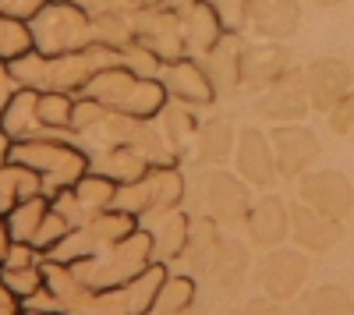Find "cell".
<instances>
[{"mask_svg": "<svg viewBox=\"0 0 354 315\" xmlns=\"http://www.w3.org/2000/svg\"><path fill=\"white\" fill-rule=\"evenodd\" d=\"M18 315H61V312H18Z\"/></svg>", "mask_w": 354, "mask_h": 315, "instance_id": "obj_53", "label": "cell"}, {"mask_svg": "<svg viewBox=\"0 0 354 315\" xmlns=\"http://www.w3.org/2000/svg\"><path fill=\"white\" fill-rule=\"evenodd\" d=\"M85 153H88V170L106 174L113 184H131V181L145 178V170L153 166L131 146H88Z\"/></svg>", "mask_w": 354, "mask_h": 315, "instance_id": "obj_21", "label": "cell"}, {"mask_svg": "<svg viewBox=\"0 0 354 315\" xmlns=\"http://www.w3.org/2000/svg\"><path fill=\"white\" fill-rule=\"evenodd\" d=\"M39 191H43V178L32 166H25L18 160L0 163V213L15 209L18 202H25V198H32Z\"/></svg>", "mask_w": 354, "mask_h": 315, "instance_id": "obj_27", "label": "cell"}, {"mask_svg": "<svg viewBox=\"0 0 354 315\" xmlns=\"http://www.w3.org/2000/svg\"><path fill=\"white\" fill-rule=\"evenodd\" d=\"M305 280H308V251L301 248H270L255 266V283L273 301L298 298Z\"/></svg>", "mask_w": 354, "mask_h": 315, "instance_id": "obj_6", "label": "cell"}, {"mask_svg": "<svg viewBox=\"0 0 354 315\" xmlns=\"http://www.w3.org/2000/svg\"><path fill=\"white\" fill-rule=\"evenodd\" d=\"M149 262H153V238H149L145 227H138V231H131L128 238L110 245L106 251L88 255V259H75L68 266L93 291H106V287H124V283L131 276H138Z\"/></svg>", "mask_w": 354, "mask_h": 315, "instance_id": "obj_2", "label": "cell"}, {"mask_svg": "<svg viewBox=\"0 0 354 315\" xmlns=\"http://www.w3.org/2000/svg\"><path fill=\"white\" fill-rule=\"evenodd\" d=\"M50 0H0V11L11 15V18H21V21H32Z\"/></svg>", "mask_w": 354, "mask_h": 315, "instance_id": "obj_45", "label": "cell"}, {"mask_svg": "<svg viewBox=\"0 0 354 315\" xmlns=\"http://www.w3.org/2000/svg\"><path fill=\"white\" fill-rule=\"evenodd\" d=\"M270 142H273V156H277V174L287 181H298L301 174H308L319 160V138L301 121L277 124L270 131Z\"/></svg>", "mask_w": 354, "mask_h": 315, "instance_id": "obj_11", "label": "cell"}, {"mask_svg": "<svg viewBox=\"0 0 354 315\" xmlns=\"http://www.w3.org/2000/svg\"><path fill=\"white\" fill-rule=\"evenodd\" d=\"M71 231H75V227H71V223H68L61 213H57V209H53V202H50V213L43 216V223H39V231H36L32 245H36L43 255H50L57 245H61V241L71 234Z\"/></svg>", "mask_w": 354, "mask_h": 315, "instance_id": "obj_40", "label": "cell"}, {"mask_svg": "<svg viewBox=\"0 0 354 315\" xmlns=\"http://www.w3.org/2000/svg\"><path fill=\"white\" fill-rule=\"evenodd\" d=\"M198 206L202 216H209L216 223H245L248 209H252V184L241 181L234 170L223 166H209L198 178Z\"/></svg>", "mask_w": 354, "mask_h": 315, "instance_id": "obj_5", "label": "cell"}, {"mask_svg": "<svg viewBox=\"0 0 354 315\" xmlns=\"http://www.w3.org/2000/svg\"><path fill=\"white\" fill-rule=\"evenodd\" d=\"M11 156V138L4 135V128H0V163H4Z\"/></svg>", "mask_w": 354, "mask_h": 315, "instance_id": "obj_51", "label": "cell"}, {"mask_svg": "<svg viewBox=\"0 0 354 315\" xmlns=\"http://www.w3.org/2000/svg\"><path fill=\"white\" fill-rule=\"evenodd\" d=\"M153 238V262L174 266L181 262V255L188 248V234H192V216L185 209H174L167 216H156L149 223H142Z\"/></svg>", "mask_w": 354, "mask_h": 315, "instance_id": "obj_19", "label": "cell"}, {"mask_svg": "<svg viewBox=\"0 0 354 315\" xmlns=\"http://www.w3.org/2000/svg\"><path fill=\"white\" fill-rule=\"evenodd\" d=\"M245 231H248V245H255L262 251L280 248L290 238V206L280 195L252 198V209L245 216Z\"/></svg>", "mask_w": 354, "mask_h": 315, "instance_id": "obj_15", "label": "cell"}, {"mask_svg": "<svg viewBox=\"0 0 354 315\" xmlns=\"http://www.w3.org/2000/svg\"><path fill=\"white\" fill-rule=\"evenodd\" d=\"M21 312H57V301H53V294L46 287H39L28 301H21Z\"/></svg>", "mask_w": 354, "mask_h": 315, "instance_id": "obj_46", "label": "cell"}, {"mask_svg": "<svg viewBox=\"0 0 354 315\" xmlns=\"http://www.w3.org/2000/svg\"><path fill=\"white\" fill-rule=\"evenodd\" d=\"M255 110L259 117L273 121V124H298L308 117V89H305V75L301 68H290L287 75H280L270 89H262L255 96Z\"/></svg>", "mask_w": 354, "mask_h": 315, "instance_id": "obj_9", "label": "cell"}, {"mask_svg": "<svg viewBox=\"0 0 354 315\" xmlns=\"http://www.w3.org/2000/svg\"><path fill=\"white\" fill-rule=\"evenodd\" d=\"M75 198L82 202V209L93 216V213H103V209H113V198H117V184L106 178V174H96V170H85V174L71 184Z\"/></svg>", "mask_w": 354, "mask_h": 315, "instance_id": "obj_33", "label": "cell"}, {"mask_svg": "<svg viewBox=\"0 0 354 315\" xmlns=\"http://www.w3.org/2000/svg\"><path fill=\"white\" fill-rule=\"evenodd\" d=\"M156 4H163L167 11H174V15H185L188 8H195L198 0H156Z\"/></svg>", "mask_w": 354, "mask_h": 315, "instance_id": "obj_50", "label": "cell"}, {"mask_svg": "<svg viewBox=\"0 0 354 315\" xmlns=\"http://www.w3.org/2000/svg\"><path fill=\"white\" fill-rule=\"evenodd\" d=\"M298 198L330 220H347L354 209V184L340 170H308L298 178Z\"/></svg>", "mask_w": 354, "mask_h": 315, "instance_id": "obj_8", "label": "cell"}, {"mask_svg": "<svg viewBox=\"0 0 354 315\" xmlns=\"http://www.w3.org/2000/svg\"><path fill=\"white\" fill-rule=\"evenodd\" d=\"M167 276H170V266H163V262H149L138 276H131V280L124 283L128 312H131V315H153L156 294H160V287H163Z\"/></svg>", "mask_w": 354, "mask_h": 315, "instance_id": "obj_29", "label": "cell"}, {"mask_svg": "<svg viewBox=\"0 0 354 315\" xmlns=\"http://www.w3.org/2000/svg\"><path fill=\"white\" fill-rule=\"evenodd\" d=\"M145 188H149V216L145 223L167 216L174 209L185 206V195H188V181L181 174V163H167V166H149L145 170Z\"/></svg>", "mask_w": 354, "mask_h": 315, "instance_id": "obj_20", "label": "cell"}, {"mask_svg": "<svg viewBox=\"0 0 354 315\" xmlns=\"http://www.w3.org/2000/svg\"><path fill=\"white\" fill-rule=\"evenodd\" d=\"M209 8L220 15L227 32H245L248 28V11H252V0H209Z\"/></svg>", "mask_w": 354, "mask_h": 315, "instance_id": "obj_41", "label": "cell"}, {"mask_svg": "<svg viewBox=\"0 0 354 315\" xmlns=\"http://www.w3.org/2000/svg\"><path fill=\"white\" fill-rule=\"evenodd\" d=\"M93 43L106 46L113 53H121L124 46L135 43V28H131V15L121 11H96L93 15Z\"/></svg>", "mask_w": 354, "mask_h": 315, "instance_id": "obj_32", "label": "cell"}, {"mask_svg": "<svg viewBox=\"0 0 354 315\" xmlns=\"http://www.w3.org/2000/svg\"><path fill=\"white\" fill-rule=\"evenodd\" d=\"M46 213H50V195L46 191H39L32 198H25V202H18L15 209H8L4 220L11 227V238L32 245V238H36V231H39V223H43Z\"/></svg>", "mask_w": 354, "mask_h": 315, "instance_id": "obj_31", "label": "cell"}, {"mask_svg": "<svg viewBox=\"0 0 354 315\" xmlns=\"http://www.w3.org/2000/svg\"><path fill=\"white\" fill-rule=\"evenodd\" d=\"M248 269H252L248 245L238 241V238H220L216 255H213V266H209V276L220 283V287L234 291V287H238V283L248 276Z\"/></svg>", "mask_w": 354, "mask_h": 315, "instance_id": "obj_28", "label": "cell"}, {"mask_svg": "<svg viewBox=\"0 0 354 315\" xmlns=\"http://www.w3.org/2000/svg\"><path fill=\"white\" fill-rule=\"evenodd\" d=\"M106 106L93 96H75V113H71V138H88L103 121H106Z\"/></svg>", "mask_w": 354, "mask_h": 315, "instance_id": "obj_37", "label": "cell"}, {"mask_svg": "<svg viewBox=\"0 0 354 315\" xmlns=\"http://www.w3.org/2000/svg\"><path fill=\"white\" fill-rule=\"evenodd\" d=\"M305 315H354V301L340 283H326V287L312 291Z\"/></svg>", "mask_w": 354, "mask_h": 315, "instance_id": "obj_36", "label": "cell"}, {"mask_svg": "<svg viewBox=\"0 0 354 315\" xmlns=\"http://www.w3.org/2000/svg\"><path fill=\"white\" fill-rule=\"evenodd\" d=\"M234 174L248 181L252 188H270L277 174V156H273V142L270 131L262 128H245L238 131V146H234Z\"/></svg>", "mask_w": 354, "mask_h": 315, "instance_id": "obj_12", "label": "cell"}, {"mask_svg": "<svg viewBox=\"0 0 354 315\" xmlns=\"http://www.w3.org/2000/svg\"><path fill=\"white\" fill-rule=\"evenodd\" d=\"M181 32H185V43H188V57H205L227 36V28H223L220 15L209 8V0H198L195 8H188L181 15Z\"/></svg>", "mask_w": 354, "mask_h": 315, "instance_id": "obj_23", "label": "cell"}, {"mask_svg": "<svg viewBox=\"0 0 354 315\" xmlns=\"http://www.w3.org/2000/svg\"><path fill=\"white\" fill-rule=\"evenodd\" d=\"M36 50L32 46V28L21 18H11L0 11V61H15V57Z\"/></svg>", "mask_w": 354, "mask_h": 315, "instance_id": "obj_35", "label": "cell"}, {"mask_svg": "<svg viewBox=\"0 0 354 315\" xmlns=\"http://www.w3.org/2000/svg\"><path fill=\"white\" fill-rule=\"evenodd\" d=\"M138 220L121 213V209H103V213H93L85 223H78L75 231L57 245L46 259H57V262H75V259H88V255H100L106 251L110 245H117L121 238H128L131 231H138Z\"/></svg>", "mask_w": 354, "mask_h": 315, "instance_id": "obj_4", "label": "cell"}, {"mask_svg": "<svg viewBox=\"0 0 354 315\" xmlns=\"http://www.w3.org/2000/svg\"><path fill=\"white\" fill-rule=\"evenodd\" d=\"M121 68H128L131 75H138V78H160V71H163V61L160 57L145 46V43H131V46H124L121 50Z\"/></svg>", "mask_w": 354, "mask_h": 315, "instance_id": "obj_39", "label": "cell"}, {"mask_svg": "<svg viewBox=\"0 0 354 315\" xmlns=\"http://www.w3.org/2000/svg\"><path fill=\"white\" fill-rule=\"evenodd\" d=\"M248 28L259 39L287 43V39L298 36V28H301V4L298 0H252Z\"/></svg>", "mask_w": 354, "mask_h": 315, "instance_id": "obj_17", "label": "cell"}, {"mask_svg": "<svg viewBox=\"0 0 354 315\" xmlns=\"http://www.w3.org/2000/svg\"><path fill=\"white\" fill-rule=\"evenodd\" d=\"M241 53H245L241 32H227L209 53L198 57L202 68L209 71V82H213L216 96H223V99L241 93Z\"/></svg>", "mask_w": 354, "mask_h": 315, "instance_id": "obj_18", "label": "cell"}, {"mask_svg": "<svg viewBox=\"0 0 354 315\" xmlns=\"http://www.w3.org/2000/svg\"><path fill=\"white\" fill-rule=\"evenodd\" d=\"M8 160H18L25 166H32L36 174L43 178V191L53 195L61 188H71L85 170H88V153L78 138L71 135H53V131H43V135H32L25 142H11V156Z\"/></svg>", "mask_w": 354, "mask_h": 315, "instance_id": "obj_1", "label": "cell"}, {"mask_svg": "<svg viewBox=\"0 0 354 315\" xmlns=\"http://www.w3.org/2000/svg\"><path fill=\"white\" fill-rule=\"evenodd\" d=\"M195 294H198V280L192 273H170L156 294L153 315H185L188 308H195Z\"/></svg>", "mask_w": 354, "mask_h": 315, "instance_id": "obj_30", "label": "cell"}, {"mask_svg": "<svg viewBox=\"0 0 354 315\" xmlns=\"http://www.w3.org/2000/svg\"><path fill=\"white\" fill-rule=\"evenodd\" d=\"M290 238H294V245H298L301 251L322 255V251H330V248H337L344 241V223L315 213L312 206H305L298 198V202L290 206Z\"/></svg>", "mask_w": 354, "mask_h": 315, "instance_id": "obj_16", "label": "cell"}, {"mask_svg": "<svg viewBox=\"0 0 354 315\" xmlns=\"http://www.w3.org/2000/svg\"><path fill=\"white\" fill-rule=\"evenodd\" d=\"M294 64H290V50L283 43H245V53H241V93H252L259 96L262 89H270V85L287 75Z\"/></svg>", "mask_w": 354, "mask_h": 315, "instance_id": "obj_14", "label": "cell"}, {"mask_svg": "<svg viewBox=\"0 0 354 315\" xmlns=\"http://www.w3.org/2000/svg\"><path fill=\"white\" fill-rule=\"evenodd\" d=\"M0 280L15 291L18 301H28L43 287V266H0Z\"/></svg>", "mask_w": 354, "mask_h": 315, "instance_id": "obj_38", "label": "cell"}, {"mask_svg": "<svg viewBox=\"0 0 354 315\" xmlns=\"http://www.w3.org/2000/svg\"><path fill=\"white\" fill-rule=\"evenodd\" d=\"M131 28H135V39L149 46L163 64L188 57V43H185V32H181V15L167 11L163 4H142L138 11H131Z\"/></svg>", "mask_w": 354, "mask_h": 315, "instance_id": "obj_7", "label": "cell"}, {"mask_svg": "<svg viewBox=\"0 0 354 315\" xmlns=\"http://www.w3.org/2000/svg\"><path fill=\"white\" fill-rule=\"evenodd\" d=\"M71 113H75V96H68V93H39V124H43V131L71 135Z\"/></svg>", "mask_w": 354, "mask_h": 315, "instance_id": "obj_34", "label": "cell"}, {"mask_svg": "<svg viewBox=\"0 0 354 315\" xmlns=\"http://www.w3.org/2000/svg\"><path fill=\"white\" fill-rule=\"evenodd\" d=\"M142 4H156V0H142Z\"/></svg>", "mask_w": 354, "mask_h": 315, "instance_id": "obj_54", "label": "cell"}, {"mask_svg": "<svg viewBox=\"0 0 354 315\" xmlns=\"http://www.w3.org/2000/svg\"><path fill=\"white\" fill-rule=\"evenodd\" d=\"M21 312V301L15 298V291L0 280V315H18Z\"/></svg>", "mask_w": 354, "mask_h": 315, "instance_id": "obj_47", "label": "cell"}, {"mask_svg": "<svg viewBox=\"0 0 354 315\" xmlns=\"http://www.w3.org/2000/svg\"><path fill=\"white\" fill-rule=\"evenodd\" d=\"M11 245H15V238H11V227H8L4 213H0V266H4V259H8Z\"/></svg>", "mask_w": 354, "mask_h": 315, "instance_id": "obj_49", "label": "cell"}, {"mask_svg": "<svg viewBox=\"0 0 354 315\" xmlns=\"http://www.w3.org/2000/svg\"><path fill=\"white\" fill-rule=\"evenodd\" d=\"M156 124H160V131H163V138L174 146V153H177V160H188L192 156V149H195V135H198V113H195V106H185V103H167L160 113H156Z\"/></svg>", "mask_w": 354, "mask_h": 315, "instance_id": "obj_25", "label": "cell"}, {"mask_svg": "<svg viewBox=\"0 0 354 315\" xmlns=\"http://www.w3.org/2000/svg\"><path fill=\"white\" fill-rule=\"evenodd\" d=\"M301 75H305L308 103L319 113H330L354 89V71L344 57H315L312 64L301 68Z\"/></svg>", "mask_w": 354, "mask_h": 315, "instance_id": "obj_10", "label": "cell"}, {"mask_svg": "<svg viewBox=\"0 0 354 315\" xmlns=\"http://www.w3.org/2000/svg\"><path fill=\"white\" fill-rule=\"evenodd\" d=\"M234 146H238V128L227 117H209L198 124L192 156L198 166H227L234 160Z\"/></svg>", "mask_w": 354, "mask_h": 315, "instance_id": "obj_22", "label": "cell"}, {"mask_svg": "<svg viewBox=\"0 0 354 315\" xmlns=\"http://www.w3.org/2000/svg\"><path fill=\"white\" fill-rule=\"evenodd\" d=\"M160 82L167 85V96L174 103H185V106H195V110H205L220 99L213 82H209V71L202 68L198 57H181V61L163 64Z\"/></svg>", "mask_w": 354, "mask_h": 315, "instance_id": "obj_13", "label": "cell"}, {"mask_svg": "<svg viewBox=\"0 0 354 315\" xmlns=\"http://www.w3.org/2000/svg\"><path fill=\"white\" fill-rule=\"evenodd\" d=\"M330 131L333 135H344V138L354 135V89L330 110Z\"/></svg>", "mask_w": 354, "mask_h": 315, "instance_id": "obj_42", "label": "cell"}, {"mask_svg": "<svg viewBox=\"0 0 354 315\" xmlns=\"http://www.w3.org/2000/svg\"><path fill=\"white\" fill-rule=\"evenodd\" d=\"M0 128L11 142H25L32 135H43L39 124V93L36 89H18L4 106H0Z\"/></svg>", "mask_w": 354, "mask_h": 315, "instance_id": "obj_24", "label": "cell"}, {"mask_svg": "<svg viewBox=\"0 0 354 315\" xmlns=\"http://www.w3.org/2000/svg\"><path fill=\"white\" fill-rule=\"evenodd\" d=\"M241 315H283V312H280V301L266 298V301H252L248 308H241Z\"/></svg>", "mask_w": 354, "mask_h": 315, "instance_id": "obj_48", "label": "cell"}, {"mask_svg": "<svg viewBox=\"0 0 354 315\" xmlns=\"http://www.w3.org/2000/svg\"><path fill=\"white\" fill-rule=\"evenodd\" d=\"M315 8H337V4H344V0H312Z\"/></svg>", "mask_w": 354, "mask_h": 315, "instance_id": "obj_52", "label": "cell"}, {"mask_svg": "<svg viewBox=\"0 0 354 315\" xmlns=\"http://www.w3.org/2000/svg\"><path fill=\"white\" fill-rule=\"evenodd\" d=\"M28 28H32V46L46 57L78 53L85 46H93V15L75 4H64V0H50L28 21Z\"/></svg>", "mask_w": 354, "mask_h": 315, "instance_id": "obj_3", "label": "cell"}, {"mask_svg": "<svg viewBox=\"0 0 354 315\" xmlns=\"http://www.w3.org/2000/svg\"><path fill=\"white\" fill-rule=\"evenodd\" d=\"M93 315H131V312H128L124 287H106V291H96V312H93Z\"/></svg>", "mask_w": 354, "mask_h": 315, "instance_id": "obj_43", "label": "cell"}, {"mask_svg": "<svg viewBox=\"0 0 354 315\" xmlns=\"http://www.w3.org/2000/svg\"><path fill=\"white\" fill-rule=\"evenodd\" d=\"M216 245H220V223L209 220V216H195L192 220V234H188V248L181 255V262H188V273L195 280L198 276H209Z\"/></svg>", "mask_w": 354, "mask_h": 315, "instance_id": "obj_26", "label": "cell"}, {"mask_svg": "<svg viewBox=\"0 0 354 315\" xmlns=\"http://www.w3.org/2000/svg\"><path fill=\"white\" fill-rule=\"evenodd\" d=\"M43 259H46V255H43L36 245L15 241L11 251H8V259H4V266H43Z\"/></svg>", "mask_w": 354, "mask_h": 315, "instance_id": "obj_44", "label": "cell"}]
</instances>
